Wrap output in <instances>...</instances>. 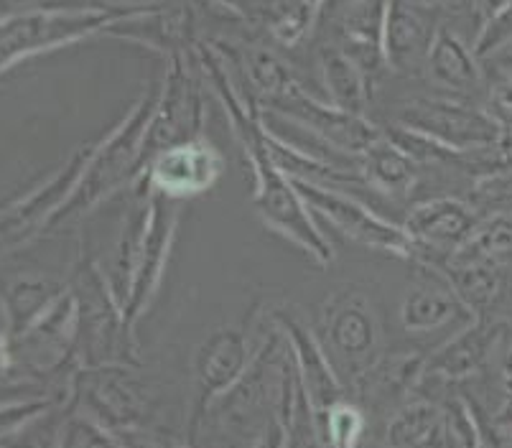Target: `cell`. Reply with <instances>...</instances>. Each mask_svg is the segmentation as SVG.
I'll return each mask as SVG.
<instances>
[]
</instances>
